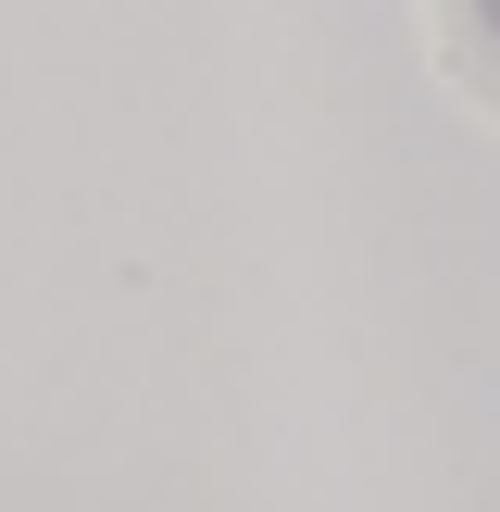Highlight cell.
<instances>
[{
  "label": "cell",
  "instance_id": "6da1fadb",
  "mask_svg": "<svg viewBox=\"0 0 500 512\" xmlns=\"http://www.w3.org/2000/svg\"><path fill=\"white\" fill-rule=\"evenodd\" d=\"M425 13H438V63H450V88L500 125V0H425Z\"/></svg>",
  "mask_w": 500,
  "mask_h": 512
}]
</instances>
